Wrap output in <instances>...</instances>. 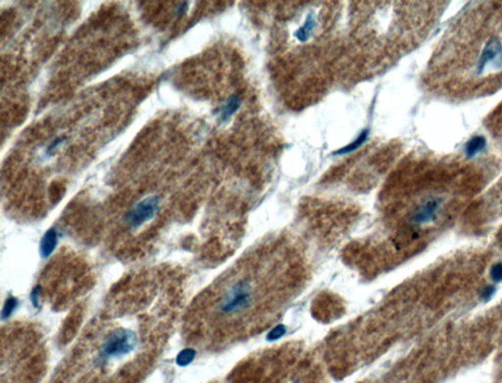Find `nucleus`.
<instances>
[{
  "instance_id": "nucleus-10",
  "label": "nucleus",
  "mask_w": 502,
  "mask_h": 383,
  "mask_svg": "<svg viewBox=\"0 0 502 383\" xmlns=\"http://www.w3.org/2000/svg\"><path fill=\"white\" fill-rule=\"evenodd\" d=\"M368 136H369V130H364L358 136V138L354 139V141H352L351 143H349V145H347V146H345L343 148L338 149L337 151H335L334 153V155H335V156H343V155H347V154H350V153L356 151L367 140Z\"/></svg>"
},
{
  "instance_id": "nucleus-12",
  "label": "nucleus",
  "mask_w": 502,
  "mask_h": 383,
  "mask_svg": "<svg viewBox=\"0 0 502 383\" xmlns=\"http://www.w3.org/2000/svg\"><path fill=\"white\" fill-rule=\"evenodd\" d=\"M16 307H17V300L13 297L8 298L5 302L3 310H2V317L3 318L9 317L12 314V313L14 312V310L16 309Z\"/></svg>"
},
{
  "instance_id": "nucleus-1",
  "label": "nucleus",
  "mask_w": 502,
  "mask_h": 383,
  "mask_svg": "<svg viewBox=\"0 0 502 383\" xmlns=\"http://www.w3.org/2000/svg\"><path fill=\"white\" fill-rule=\"evenodd\" d=\"M262 264L255 265L250 263L243 266L241 277L236 278L224 294L219 310L227 315L243 314L244 317H251L252 311L259 308V302H263V293H267V289L263 284V268Z\"/></svg>"
},
{
  "instance_id": "nucleus-2",
  "label": "nucleus",
  "mask_w": 502,
  "mask_h": 383,
  "mask_svg": "<svg viewBox=\"0 0 502 383\" xmlns=\"http://www.w3.org/2000/svg\"><path fill=\"white\" fill-rule=\"evenodd\" d=\"M136 336L134 332L119 328L110 333L108 338L102 345V358L121 357L132 352L136 345Z\"/></svg>"
},
{
  "instance_id": "nucleus-5",
  "label": "nucleus",
  "mask_w": 502,
  "mask_h": 383,
  "mask_svg": "<svg viewBox=\"0 0 502 383\" xmlns=\"http://www.w3.org/2000/svg\"><path fill=\"white\" fill-rule=\"evenodd\" d=\"M439 206V199H430L426 201L415 210L412 215V221L417 224H426L431 222L435 217Z\"/></svg>"
},
{
  "instance_id": "nucleus-13",
  "label": "nucleus",
  "mask_w": 502,
  "mask_h": 383,
  "mask_svg": "<svg viewBox=\"0 0 502 383\" xmlns=\"http://www.w3.org/2000/svg\"><path fill=\"white\" fill-rule=\"evenodd\" d=\"M490 277L496 283L502 282V262L501 261L492 264V266L490 268Z\"/></svg>"
},
{
  "instance_id": "nucleus-8",
  "label": "nucleus",
  "mask_w": 502,
  "mask_h": 383,
  "mask_svg": "<svg viewBox=\"0 0 502 383\" xmlns=\"http://www.w3.org/2000/svg\"><path fill=\"white\" fill-rule=\"evenodd\" d=\"M486 147V139L483 136H475L468 140L465 146V154L468 157H474Z\"/></svg>"
},
{
  "instance_id": "nucleus-3",
  "label": "nucleus",
  "mask_w": 502,
  "mask_h": 383,
  "mask_svg": "<svg viewBox=\"0 0 502 383\" xmlns=\"http://www.w3.org/2000/svg\"><path fill=\"white\" fill-rule=\"evenodd\" d=\"M502 68V42L498 37H490L481 52L477 63V74L482 75L486 70Z\"/></svg>"
},
{
  "instance_id": "nucleus-6",
  "label": "nucleus",
  "mask_w": 502,
  "mask_h": 383,
  "mask_svg": "<svg viewBox=\"0 0 502 383\" xmlns=\"http://www.w3.org/2000/svg\"><path fill=\"white\" fill-rule=\"evenodd\" d=\"M57 245V233L54 228L48 229L43 235L40 242V255L46 259L51 256Z\"/></svg>"
},
{
  "instance_id": "nucleus-17",
  "label": "nucleus",
  "mask_w": 502,
  "mask_h": 383,
  "mask_svg": "<svg viewBox=\"0 0 502 383\" xmlns=\"http://www.w3.org/2000/svg\"><path fill=\"white\" fill-rule=\"evenodd\" d=\"M186 5H187V3L183 4V5L179 8V10H178V13H177V14H178V15H182L183 13H184V11H185V10H186V8H187V6H186Z\"/></svg>"
},
{
  "instance_id": "nucleus-14",
  "label": "nucleus",
  "mask_w": 502,
  "mask_h": 383,
  "mask_svg": "<svg viewBox=\"0 0 502 383\" xmlns=\"http://www.w3.org/2000/svg\"><path fill=\"white\" fill-rule=\"evenodd\" d=\"M495 292H496V289H495L494 286H487V287H485V288H484V290L482 291L481 298L485 302H488L493 297Z\"/></svg>"
},
{
  "instance_id": "nucleus-9",
  "label": "nucleus",
  "mask_w": 502,
  "mask_h": 383,
  "mask_svg": "<svg viewBox=\"0 0 502 383\" xmlns=\"http://www.w3.org/2000/svg\"><path fill=\"white\" fill-rule=\"evenodd\" d=\"M240 106V99L237 95H232V97L226 102V104L220 108V119L222 122L228 121L239 108Z\"/></svg>"
},
{
  "instance_id": "nucleus-16",
  "label": "nucleus",
  "mask_w": 502,
  "mask_h": 383,
  "mask_svg": "<svg viewBox=\"0 0 502 383\" xmlns=\"http://www.w3.org/2000/svg\"><path fill=\"white\" fill-rule=\"evenodd\" d=\"M60 142H61V139H56V140H55V141H54V142L52 143V145H51V146H50V147L48 148V150H47V153H48V154H49V153H51V152H52V151H53V150H54V149H55V148H56V147H57V146L59 145V143H60Z\"/></svg>"
},
{
  "instance_id": "nucleus-15",
  "label": "nucleus",
  "mask_w": 502,
  "mask_h": 383,
  "mask_svg": "<svg viewBox=\"0 0 502 383\" xmlns=\"http://www.w3.org/2000/svg\"><path fill=\"white\" fill-rule=\"evenodd\" d=\"M38 296H39V288L37 287V288H35V289L33 291L32 295H31V300H32L33 304L35 307L37 306V303H38Z\"/></svg>"
},
{
  "instance_id": "nucleus-18",
  "label": "nucleus",
  "mask_w": 502,
  "mask_h": 383,
  "mask_svg": "<svg viewBox=\"0 0 502 383\" xmlns=\"http://www.w3.org/2000/svg\"><path fill=\"white\" fill-rule=\"evenodd\" d=\"M287 383H300V380L299 379H296V380H289Z\"/></svg>"
},
{
  "instance_id": "nucleus-7",
  "label": "nucleus",
  "mask_w": 502,
  "mask_h": 383,
  "mask_svg": "<svg viewBox=\"0 0 502 383\" xmlns=\"http://www.w3.org/2000/svg\"><path fill=\"white\" fill-rule=\"evenodd\" d=\"M316 26V20H315V15L313 13H310L308 14V16L306 17L305 19V22L303 24L302 27H300L294 34V37L301 41V42H305L309 39V37L311 36L312 35V32L314 30Z\"/></svg>"
},
{
  "instance_id": "nucleus-4",
  "label": "nucleus",
  "mask_w": 502,
  "mask_h": 383,
  "mask_svg": "<svg viewBox=\"0 0 502 383\" xmlns=\"http://www.w3.org/2000/svg\"><path fill=\"white\" fill-rule=\"evenodd\" d=\"M159 208V198L151 196L137 203L127 214V223L132 227H138L151 219Z\"/></svg>"
},
{
  "instance_id": "nucleus-11",
  "label": "nucleus",
  "mask_w": 502,
  "mask_h": 383,
  "mask_svg": "<svg viewBox=\"0 0 502 383\" xmlns=\"http://www.w3.org/2000/svg\"><path fill=\"white\" fill-rule=\"evenodd\" d=\"M195 352L192 349H184L182 352L179 353L177 356L176 362L180 366H188L194 359Z\"/></svg>"
}]
</instances>
